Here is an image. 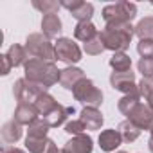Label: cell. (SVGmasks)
Masks as SVG:
<instances>
[{
	"label": "cell",
	"mask_w": 153,
	"mask_h": 153,
	"mask_svg": "<svg viewBox=\"0 0 153 153\" xmlns=\"http://www.w3.org/2000/svg\"><path fill=\"white\" fill-rule=\"evenodd\" d=\"M24 70H25V79L38 83L45 88L56 85L61 74V70H58V67L52 61H43L38 58H29L27 63L24 65Z\"/></svg>",
	"instance_id": "1"
},
{
	"label": "cell",
	"mask_w": 153,
	"mask_h": 153,
	"mask_svg": "<svg viewBox=\"0 0 153 153\" xmlns=\"http://www.w3.org/2000/svg\"><path fill=\"white\" fill-rule=\"evenodd\" d=\"M137 15V6L131 2H117L103 7V20L106 27H126Z\"/></svg>",
	"instance_id": "2"
},
{
	"label": "cell",
	"mask_w": 153,
	"mask_h": 153,
	"mask_svg": "<svg viewBox=\"0 0 153 153\" xmlns=\"http://www.w3.org/2000/svg\"><path fill=\"white\" fill-rule=\"evenodd\" d=\"M133 29L135 27H131V25H126V27H105L99 33V36L103 40L105 49L114 51V54L115 52H124L130 47L131 38L135 34Z\"/></svg>",
	"instance_id": "3"
},
{
	"label": "cell",
	"mask_w": 153,
	"mask_h": 153,
	"mask_svg": "<svg viewBox=\"0 0 153 153\" xmlns=\"http://www.w3.org/2000/svg\"><path fill=\"white\" fill-rule=\"evenodd\" d=\"M25 51L29 58H38L43 61H54L56 59V47L43 33H33L25 40Z\"/></svg>",
	"instance_id": "4"
},
{
	"label": "cell",
	"mask_w": 153,
	"mask_h": 153,
	"mask_svg": "<svg viewBox=\"0 0 153 153\" xmlns=\"http://www.w3.org/2000/svg\"><path fill=\"white\" fill-rule=\"evenodd\" d=\"M72 94H74V99H76V101L83 103L85 106H94V108H97V106H101V103H103V92H101V90L94 85V81L88 79V78L81 79L78 85H76V88L72 90Z\"/></svg>",
	"instance_id": "5"
},
{
	"label": "cell",
	"mask_w": 153,
	"mask_h": 153,
	"mask_svg": "<svg viewBox=\"0 0 153 153\" xmlns=\"http://www.w3.org/2000/svg\"><path fill=\"white\" fill-rule=\"evenodd\" d=\"M43 92H47L45 87H42L38 83H33V81H29L25 78L16 79L15 85H13V96L18 101V105L20 103H34Z\"/></svg>",
	"instance_id": "6"
},
{
	"label": "cell",
	"mask_w": 153,
	"mask_h": 153,
	"mask_svg": "<svg viewBox=\"0 0 153 153\" xmlns=\"http://www.w3.org/2000/svg\"><path fill=\"white\" fill-rule=\"evenodd\" d=\"M54 47H56V59L67 63L68 67H72L74 63H78L81 59V49L70 38H58Z\"/></svg>",
	"instance_id": "7"
},
{
	"label": "cell",
	"mask_w": 153,
	"mask_h": 153,
	"mask_svg": "<svg viewBox=\"0 0 153 153\" xmlns=\"http://www.w3.org/2000/svg\"><path fill=\"white\" fill-rule=\"evenodd\" d=\"M110 85H112V88L123 92L124 96L139 94V85H135V74L131 70H126V72H112L110 74Z\"/></svg>",
	"instance_id": "8"
},
{
	"label": "cell",
	"mask_w": 153,
	"mask_h": 153,
	"mask_svg": "<svg viewBox=\"0 0 153 153\" xmlns=\"http://www.w3.org/2000/svg\"><path fill=\"white\" fill-rule=\"evenodd\" d=\"M61 7H65L78 24L81 22H90L92 15H94V6L90 2H83V0H61Z\"/></svg>",
	"instance_id": "9"
},
{
	"label": "cell",
	"mask_w": 153,
	"mask_h": 153,
	"mask_svg": "<svg viewBox=\"0 0 153 153\" xmlns=\"http://www.w3.org/2000/svg\"><path fill=\"white\" fill-rule=\"evenodd\" d=\"M126 119L128 121H131L140 131L142 130H153V110L148 106V105H144V103H139L128 115H126Z\"/></svg>",
	"instance_id": "10"
},
{
	"label": "cell",
	"mask_w": 153,
	"mask_h": 153,
	"mask_svg": "<svg viewBox=\"0 0 153 153\" xmlns=\"http://www.w3.org/2000/svg\"><path fill=\"white\" fill-rule=\"evenodd\" d=\"M40 115V112H38V108H36V105L34 103H20V105H16V108H15V121L16 123H20L22 126L24 124H33L36 119H40L38 117Z\"/></svg>",
	"instance_id": "11"
},
{
	"label": "cell",
	"mask_w": 153,
	"mask_h": 153,
	"mask_svg": "<svg viewBox=\"0 0 153 153\" xmlns=\"http://www.w3.org/2000/svg\"><path fill=\"white\" fill-rule=\"evenodd\" d=\"M81 79H85V72L78 67H67L59 74V85L67 90H74Z\"/></svg>",
	"instance_id": "12"
},
{
	"label": "cell",
	"mask_w": 153,
	"mask_h": 153,
	"mask_svg": "<svg viewBox=\"0 0 153 153\" xmlns=\"http://www.w3.org/2000/svg\"><path fill=\"white\" fill-rule=\"evenodd\" d=\"M74 112H76L74 106H63V105H58L52 112H49V114L43 115L42 119H43L51 128H58V126H61V124L67 121V117L72 115Z\"/></svg>",
	"instance_id": "13"
},
{
	"label": "cell",
	"mask_w": 153,
	"mask_h": 153,
	"mask_svg": "<svg viewBox=\"0 0 153 153\" xmlns=\"http://www.w3.org/2000/svg\"><path fill=\"white\" fill-rule=\"evenodd\" d=\"M79 121L83 123V126L87 130H99L103 126V114L99 112V108L94 106H85L79 114Z\"/></svg>",
	"instance_id": "14"
},
{
	"label": "cell",
	"mask_w": 153,
	"mask_h": 153,
	"mask_svg": "<svg viewBox=\"0 0 153 153\" xmlns=\"http://www.w3.org/2000/svg\"><path fill=\"white\" fill-rule=\"evenodd\" d=\"M121 144H123V137H121L119 130H103L99 133V146L103 151H106V153L115 151Z\"/></svg>",
	"instance_id": "15"
},
{
	"label": "cell",
	"mask_w": 153,
	"mask_h": 153,
	"mask_svg": "<svg viewBox=\"0 0 153 153\" xmlns=\"http://www.w3.org/2000/svg\"><path fill=\"white\" fill-rule=\"evenodd\" d=\"M0 135H2V140H4L7 146H11L13 142H16V140L22 137V124L16 123L15 119H11V121L4 123L2 130H0Z\"/></svg>",
	"instance_id": "16"
},
{
	"label": "cell",
	"mask_w": 153,
	"mask_h": 153,
	"mask_svg": "<svg viewBox=\"0 0 153 153\" xmlns=\"http://www.w3.org/2000/svg\"><path fill=\"white\" fill-rule=\"evenodd\" d=\"M65 146H68L70 149L78 151V153H92V149H94V140H92L90 135L79 133V135H74Z\"/></svg>",
	"instance_id": "17"
},
{
	"label": "cell",
	"mask_w": 153,
	"mask_h": 153,
	"mask_svg": "<svg viewBox=\"0 0 153 153\" xmlns=\"http://www.w3.org/2000/svg\"><path fill=\"white\" fill-rule=\"evenodd\" d=\"M42 31L43 34L52 40V38H58V34L61 33V20L58 15H43L42 18Z\"/></svg>",
	"instance_id": "18"
},
{
	"label": "cell",
	"mask_w": 153,
	"mask_h": 153,
	"mask_svg": "<svg viewBox=\"0 0 153 153\" xmlns=\"http://www.w3.org/2000/svg\"><path fill=\"white\" fill-rule=\"evenodd\" d=\"M97 34H99V33H97V29H96V25H94L92 22H81V24H76V27H74V36H76V40H79V42H83V43L94 40Z\"/></svg>",
	"instance_id": "19"
},
{
	"label": "cell",
	"mask_w": 153,
	"mask_h": 153,
	"mask_svg": "<svg viewBox=\"0 0 153 153\" xmlns=\"http://www.w3.org/2000/svg\"><path fill=\"white\" fill-rule=\"evenodd\" d=\"M6 56L9 58V61H11L13 67L25 65L27 59H29V54H27L25 47H22V45H18V43H13V45L9 47V51L6 52Z\"/></svg>",
	"instance_id": "20"
},
{
	"label": "cell",
	"mask_w": 153,
	"mask_h": 153,
	"mask_svg": "<svg viewBox=\"0 0 153 153\" xmlns=\"http://www.w3.org/2000/svg\"><path fill=\"white\" fill-rule=\"evenodd\" d=\"M117 130H119V133H121V137H123V142H133V140H137L139 135H140V130H139L131 121H128V119L123 121V123H119Z\"/></svg>",
	"instance_id": "21"
},
{
	"label": "cell",
	"mask_w": 153,
	"mask_h": 153,
	"mask_svg": "<svg viewBox=\"0 0 153 153\" xmlns=\"http://www.w3.org/2000/svg\"><path fill=\"white\" fill-rule=\"evenodd\" d=\"M110 67L114 68V72H126L131 70V58L126 52H115L110 58Z\"/></svg>",
	"instance_id": "22"
},
{
	"label": "cell",
	"mask_w": 153,
	"mask_h": 153,
	"mask_svg": "<svg viewBox=\"0 0 153 153\" xmlns=\"http://www.w3.org/2000/svg\"><path fill=\"white\" fill-rule=\"evenodd\" d=\"M34 105H36L38 112H40V115L43 117V115H47L49 112H52V110H54L59 103H58V101H56V99L49 94V92H43V94H42V96L34 101Z\"/></svg>",
	"instance_id": "23"
},
{
	"label": "cell",
	"mask_w": 153,
	"mask_h": 153,
	"mask_svg": "<svg viewBox=\"0 0 153 153\" xmlns=\"http://www.w3.org/2000/svg\"><path fill=\"white\" fill-rule=\"evenodd\" d=\"M133 33H135V36H139V40H153V16L142 18L135 25Z\"/></svg>",
	"instance_id": "24"
},
{
	"label": "cell",
	"mask_w": 153,
	"mask_h": 153,
	"mask_svg": "<svg viewBox=\"0 0 153 153\" xmlns=\"http://www.w3.org/2000/svg\"><path fill=\"white\" fill-rule=\"evenodd\" d=\"M51 140L49 137L45 139H36V137H27L25 139V148L29 153H47L49 146H51Z\"/></svg>",
	"instance_id": "25"
},
{
	"label": "cell",
	"mask_w": 153,
	"mask_h": 153,
	"mask_svg": "<svg viewBox=\"0 0 153 153\" xmlns=\"http://www.w3.org/2000/svg\"><path fill=\"white\" fill-rule=\"evenodd\" d=\"M49 124L40 117L36 119L33 124H29V130H27V137H36V139H45L47 137V131H49Z\"/></svg>",
	"instance_id": "26"
},
{
	"label": "cell",
	"mask_w": 153,
	"mask_h": 153,
	"mask_svg": "<svg viewBox=\"0 0 153 153\" xmlns=\"http://www.w3.org/2000/svg\"><path fill=\"white\" fill-rule=\"evenodd\" d=\"M140 103V96L139 94H131V96H124V97H121L119 99V112L121 114H124V115H128L137 105Z\"/></svg>",
	"instance_id": "27"
},
{
	"label": "cell",
	"mask_w": 153,
	"mask_h": 153,
	"mask_svg": "<svg viewBox=\"0 0 153 153\" xmlns=\"http://www.w3.org/2000/svg\"><path fill=\"white\" fill-rule=\"evenodd\" d=\"M33 7L42 11L43 15H56L61 7L59 2H54V0H43V2H40V0H33Z\"/></svg>",
	"instance_id": "28"
},
{
	"label": "cell",
	"mask_w": 153,
	"mask_h": 153,
	"mask_svg": "<svg viewBox=\"0 0 153 153\" xmlns=\"http://www.w3.org/2000/svg\"><path fill=\"white\" fill-rule=\"evenodd\" d=\"M83 49H85V52H87V54H90V56H97V54H101V52L105 51V45H103L101 36L97 34L94 40H90V42L83 43Z\"/></svg>",
	"instance_id": "29"
},
{
	"label": "cell",
	"mask_w": 153,
	"mask_h": 153,
	"mask_svg": "<svg viewBox=\"0 0 153 153\" xmlns=\"http://www.w3.org/2000/svg\"><path fill=\"white\" fill-rule=\"evenodd\" d=\"M137 52L140 54V58L153 59V40H139Z\"/></svg>",
	"instance_id": "30"
},
{
	"label": "cell",
	"mask_w": 153,
	"mask_h": 153,
	"mask_svg": "<svg viewBox=\"0 0 153 153\" xmlns=\"http://www.w3.org/2000/svg\"><path fill=\"white\" fill-rule=\"evenodd\" d=\"M137 68L142 74V78H153V59L140 58L139 63H137Z\"/></svg>",
	"instance_id": "31"
},
{
	"label": "cell",
	"mask_w": 153,
	"mask_h": 153,
	"mask_svg": "<svg viewBox=\"0 0 153 153\" xmlns=\"http://www.w3.org/2000/svg\"><path fill=\"white\" fill-rule=\"evenodd\" d=\"M153 92V78H142L139 81V96L148 99V96Z\"/></svg>",
	"instance_id": "32"
},
{
	"label": "cell",
	"mask_w": 153,
	"mask_h": 153,
	"mask_svg": "<svg viewBox=\"0 0 153 153\" xmlns=\"http://www.w3.org/2000/svg\"><path fill=\"white\" fill-rule=\"evenodd\" d=\"M85 126H83V123L79 121V119H76V121H68L67 124H65V131L67 133H70V135H79V133H85Z\"/></svg>",
	"instance_id": "33"
},
{
	"label": "cell",
	"mask_w": 153,
	"mask_h": 153,
	"mask_svg": "<svg viewBox=\"0 0 153 153\" xmlns=\"http://www.w3.org/2000/svg\"><path fill=\"white\" fill-rule=\"evenodd\" d=\"M0 58H2V74H4V76H7V74H9V70L13 68V65H11V61H9V58H7L6 54H2Z\"/></svg>",
	"instance_id": "34"
},
{
	"label": "cell",
	"mask_w": 153,
	"mask_h": 153,
	"mask_svg": "<svg viewBox=\"0 0 153 153\" xmlns=\"http://www.w3.org/2000/svg\"><path fill=\"white\" fill-rule=\"evenodd\" d=\"M2 153H25V151L20 149V148H16V146H4Z\"/></svg>",
	"instance_id": "35"
},
{
	"label": "cell",
	"mask_w": 153,
	"mask_h": 153,
	"mask_svg": "<svg viewBox=\"0 0 153 153\" xmlns=\"http://www.w3.org/2000/svg\"><path fill=\"white\" fill-rule=\"evenodd\" d=\"M47 153H61L58 148H56V144H54V140H51V146H49V149H47Z\"/></svg>",
	"instance_id": "36"
},
{
	"label": "cell",
	"mask_w": 153,
	"mask_h": 153,
	"mask_svg": "<svg viewBox=\"0 0 153 153\" xmlns=\"http://www.w3.org/2000/svg\"><path fill=\"white\" fill-rule=\"evenodd\" d=\"M148 148H149V151L153 153V130L149 131V139H148Z\"/></svg>",
	"instance_id": "37"
},
{
	"label": "cell",
	"mask_w": 153,
	"mask_h": 153,
	"mask_svg": "<svg viewBox=\"0 0 153 153\" xmlns=\"http://www.w3.org/2000/svg\"><path fill=\"white\" fill-rule=\"evenodd\" d=\"M146 101H148V106H149V108L153 110V92H151V94L148 96V99H146Z\"/></svg>",
	"instance_id": "38"
},
{
	"label": "cell",
	"mask_w": 153,
	"mask_h": 153,
	"mask_svg": "<svg viewBox=\"0 0 153 153\" xmlns=\"http://www.w3.org/2000/svg\"><path fill=\"white\" fill-rule=\"evenodd\" d=\"M61 153H78V151H74V149H70L68 146H63V149H61Z\"/></svg>",
	"instance_id": "39"
},
{
	"label": "cell",
	"mask_w": 153,
	"mask_h": 153,
	"mask_svg": "<svg viewBox=\"0 0 153 153\" xmlns=\"http://www.w3.org/2000/svg\"><path fill=\"white\" fill-rule=\"evenodd\" d=\"M117 153H126V151H117Z\"/></svg>",
	"instance_id": "40"
},
{
	"label": "cell",
	"mask_w": 153,
	"mask_h": 153,
	"mask_svg": "<svg viewBox=\"0 0 153 153\" xmlns=\"http://www.w3.org/2000/svg\"><path fill=\"white\" fill-rule=\"evenodd\" d=\"M151 4H153V0H151Z\"/></svg>",
	"instance_id": "41"
}]
</instances>
